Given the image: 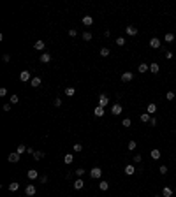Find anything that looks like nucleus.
Segmentation results:
<instances>
[{
  "label": "nucleus",
  "mask_w": 176,
  "mask_h": 197,
  "mask_svg": "<svg viewBox=\"0 0 176 197\" xmlns=\"http://www.w3.org/2000/svg\"><path fill=\"white\" fill-rule=\"evenodd\" d=\"M158 69H160V67H158V64H155V62H153V64L150 65V70H152V74H157V72H158Z\"/></svg>",
  "instance_id": "25"
},
{
  "label": "nucleus",
  "mask_w": 176,
  "mask_h": 197,
  "mask_svg": "<svg viewBox=\"0 0 176 197\" xmlns=\"http://www.w3.org/2000/svg\"><path fill=\"white\" fill-rule=\"evenodd\" d=\"M90 39H92V34H90V32H85V34H83V41H90Z\"/></svg>",
  "instance_id": "34"
},
{
  "label": "nucleus",
  "mask_w": 176,
  "mask_h": 197,
  "mask_svg": "<svg viewBox=\"0 0 176 197\" xmlns=\"http://www.w3.org/2000/svg\"><path fill=\"white\" fill-rule=\"evenodd\" d=\"M153 197H162V195H153Z\"/></svg>",
  "instance_id": "50"
},
{
  "label": "nucleus",
  "mask_w": 176,
  "mask_h": 197,
  "mask_svg": "<svg viewBox=\"0 0 176 197\" xmlns=\"http://www.w3.org/2000/svg\"><path fill=\"white\" fill-rule=\"evenodd\" d=\"M150 120H152V116L148 115V113H143V115H141V122H143V123L150 122Z\"/></svg>",
  "instance_id": "24"
},
{
  "label": "nucleus",
  "mask_w": 176,
  "mask_h": 197,
  "mask_svg": "<svg viewBox=\"0 0 176 197\" xmlns=\"http://www.w3.org/2000/svg\"><path fill=\"white\" fill-rule=\"evenodd\" d=\"M136 146H137L136 141H129V150H136Z\"/></svg>",
  "instance_id": "36"
},
{
  "label": "nucleus",
  "mask_w": 176,
  "mask_h": 197,
  "mask_svg": "<svg viewBox=\"0 0 176 197\" xmlns=\"http://www.w3.org/2000/svg\"><path fill=\"white\" fill-rule=\"evenodd\" d=\"M30 85L34 88H39L42 85V81H41V77H32V81H30Z\"/></svg>",
  "instance_id": "11"
},
{
  "label": "nucleus",
  "mask_w": 176,
  "mask_h": 197,
  "mask_svg": "<svg viewBox=\"0 0 176 197\" xmlns=\"http://www.w3.org/2000/svg\"><path fill=\"white\" fill-rule=\"evenodd\" d=\"M94 115L97 116V118H100V116H104V107H100V106H97L94 111Z\"/></svg>",
  "instance_id": "15"
},
{
  "label": "nucleus",
  "mask_w": 176,
  "mask_h": 197,
  "mask_svg": "<svg viewBox=\"0 0 176 197\" xmlns=\"http://www.w3.org/2000/svg\"><path fill=\"white\" fill-rule=\"evenodd\" d=\"M99 188H100L102 192L109 190V181H100V183H99Z\"/></svg>",
  "instance_id": "18"
},
{
  "label": "nucleus",
  "mask_w": 176,
  "mask_h": 197,
  "mask_svg": "<svg viewBox=\"0 0 176 197\" xmlns=\"http://www.w3.org/2000/svg\"><path fill=\"white\" fill-rule=\"evenodd\" d=\"M19 79H21L23 83H27V81H32V77H30V72H28V70H23V72L19 74Z\"/></svg>",
  "instance_id": "8"
},
{
  "label": "nucleus",
  "mask_w": 176,
  "mask_h": 197,
  "mask_svg": "<svg viewBox=\"0 0 176 197\" xmlns=\"http://www.w3.org/2000/svg\"><path fill=\"white\" fill-rule=\"evenodd\" d=\"M132 79H134V74H132V72H129V70L122 74V81H123V83H130Z\"/></svg>",
  "instance_id": "2"
},
{
  "label": "nucleus",
  "mask_w": 176,
  "mask_h": 197,
  "mask_svg": "<svg viewBox=\"0 0 176 197\" xmlns=\"http://www.w3.org/2000/svg\"><path fill=\"white\" fill-rule=\"evenodd\" d=\"M18 188H19V183H16V181H14V183H11V185H9V190H11V192H16Z\"/></svg>",
  "instance_id": "30"
},
{
  "label": "nucleus",
  "mask_w": 176,
  "mask_h": 197,
  "mask_svg": "<svg viewBox=\"0 0 176 197\" xmlns=\"http://www.w3.org/2000/svg\"><path fill=\"white\" fill-rule=\"evenodd\" d=\"M158 171H160V174H167V167H165V165H160Z\"/></svg>",
  "instance_id": "39"
},
{
  "label": "nucleus",
  "mask_w": 176,
  "mask_h": 197,
  "mask_svg": "<svg viewBox=\"0 0 176 197\" xmlns=\"http://www.w3.org/2000/svg\"><path fill=\"white\" fill-rule=\"evenodd\" d=\"M41 62L42 64H49V62H51V55H49V53H42L41 55Z\"/></svg>",
  "instance_id": "9"
},
{
  "label": "nucleus",
  "mask_w": 176,
  "mask_h": 197,
  "mask_svg": "<svg viewBox=\"0 0 176 197\" xmlns=\"http://www.w3.org/2000/svg\"><path fill=\"white\" fill-rule=\"evenodd\" d=\"M165 58H167V60H171V58H173V53L167 51V53H165Z\"/></svg>",
  "instance_id": "47"
},
{
  "label": "nucleus",
  "mask_w": 176,
  "mask_h": 197,
  "mask_svg": "<svg viewBox=\"0 0 176 197\" xmlns=\"http://www.w3.org/2000/svg\"><path fill=\"white\" fill-rule=\"evenodd\" d=\"M27 150H28V148H27V146H25V144H18V148H16V151H18V153H19V155H21V153H25V151H27Z\"/></svg>",
  "instance_id": "26"
},
{
  "label": "nucleus",
  "mask_w": 176,
  "mask_h": 197,
  "mask_svg": "<svg viewBox=\"0 0 176 197\" xmlns=\"http://www.w3.org/2000/svg\"><path fill=\"white\" fill-rule=\"evenodd\" d=\"M81 21H83V25H85V27H90V25L94 23V18H92V16H83Z\"/></svg>",
  "instance_id": "10"
},
{
  "label": "nucleus",
  "mask_w": 176,
  "mask_h": 197,
  "mask_svg": "<svg viewBox=\"0 0 176 197\" xmlns=\"http://www.w3.org/2000/svg\"><path fill=\"white\" fill-rule=\"evenodd\" d=\"M90 176H92L94 180H99L100 176H102V169H100V167H94V169H90Z\"/></svg>",
  "instance_id": "1"
},
{
  "label": "nucleus",
  "mask_w": 176,
  "mask_h": 197,
  "mask_svg": "<svg viewBox=\"0 0 176 197\" xmlns=\"http://www.w3.org/2000/svg\"><path fill=\"white\" fill-rule=\"evenodd\" d=\"M116 44H118V46H123V44H125V39H123V37H118V39H116Z\"/></svg>",
  "instance_id": "38"
},
{
  "label": "nucleus",
  "mask_w": 176,
  "mask_h": 197,
  "mask_svg": "<svg viewBox=\"0 0 176 197\" xmlns=\"http://www.w3.org/2000/svg\"><path fill=\"white\" fill-rule=\"evenodd\" d=\"M34 158H35V160H42V158H44V153H42V151H35Z\"/></svg>",
  "instance_id": "28"
},
{
  "label": "nucleus",
  "mask_w": 176,
  "mask_h": 197,
  "mask_svg": "<svg viewBox=\"0 0 176 197\" xmlns=\"http://www.w3.org/2000/svg\"><path fill=\"white\" fill-rule=\"evenodd\" d=\"M152 158L153 160H158V158H160V151L158 150H152Z\"/></svg>",
  "instance_id": "27"
},
{
  "label": "nucleus",
  "mask_w": 176,
  "mask_h": 197,
  "mask_svg": "<svg viewBox=\"0 0 176 197\" xmlns=\"http://www.w3.org/2000/svg\"><path fill=\"white\" fill-rule=\"evenodd\" d=\"M122 111H123L122 104H115V106H113V107H111V115L118 116V115H122Z\"/></svg>",
  "instance_id": "5"
},
{
  "label": "nucleus",
  "mask_w": 176,
  "mask_h": 197,
  "mask_svg": "<svg viewBox=\"0 0 176 197\" xmlns=\"http://www.w3.org/2000/svg\"><path fill=\"white\" fill-rule=\"evenodd\" d=\"M150 46H152L153 49H158V48L162 46V42H160V39H157V37H152V39H150Z\"/></svg>",
  "instance_id": "3"
},
{
  "label": "nucleus",
  "mask_w": 176,
  "mask_h": 197,
  "mask_svg": "<svg viewBox=\"0 0 176 197\" xmlns=\"http://www.w3.org/2000/svg\"><path fill=\"white\" fill-rule=\"evenodd\" d=\"M69 35H70V37H76V35H77V32H76L74 28H70V30H69Z\"/></svg>",
  "instance_id": "42"
},
{
  "label": "nucleus",
  "mask_w": 176,
  "mask_h": 197,
  "mask_svg": "<svg viewBox=\"0 0 176 197\" xmlns=\"http://www.w3.org/2000/svg\"><path fill=\"white\" fill-rule=\"evenodd\" d=\"M64 162L67 164V165H69V164H72V162H74V157L67 153V155H64Z\"/></svg>",
  "instance_id": "20"
},
{
  "label": "nucleus",
  "mask_w": 176,
  "mask_h": 197,
  "mask_svg": "<svg viewBox=\"0 0 176 197\" xmlns=\"http://www.w3.org/2000/svg\"><path fill=\"white\" fill-rule=\"evenodd\" d=\"M134 173H136V167L132 165V164L125 165V174H129V176H130V174H134Z\"/></svg>",
  "instance_id": "16"
},
{
  "label": "nucleus",
  "mask_w": 176,
  "mask_h": 197,
  "mask_svg": "<svg viewBox=\"0 0 176 197\" xmlns=\"http://www.w3.org/2000/svg\"><path fill=\"white\" fill-rule=\"evenodd\" d=\"M83 186H85V183H83V180H81V178L74 181V188H76V190H81Z\"/></svg>",
  "instance_id": "19"
},
{
  "label": "nucleus",
  "mask_w": 176,
  "mask_h": 197,
  "mask_svg": "<svg viewBox=\"0 0 176 197\" xmlns=\"http://www.w3.org/2000/svg\"><path fill=\"white\" fill-rule=\"evenodd\" d=\"M19 102V97L18 95H11V104H18Z\"/></svg>",
  "instance_id": "33"
},
{
  "label": "nucleus",
  "mask_w": 176,
  "mask_h": 197,
  "mask_svg": "<svg viewBox=\"0 0 176 197\" xmlns=\"http://www.w3.org/2000/svg\"><path fill=\"white\" fill-rule=\"evenodd\" d=\"M125 32H127L129 35H137V28H136V27H132V25H130V27H127V28H125Z\"/></svg>",
  "instance_id": "17"
},
{
  "label": "nucleus",
  "mask_w": 176,
  "mask_h": 197,
  "mask_svg": "<svg viewBox=\"0 0 176 197\" xmlns=\"http://www.w3.org/2000/svg\"><path fill=\"white\" fill-rule=\"evenodd\" d=\"M148 70H150V65H146V64H139V67H137V72H141V74H144Z\"/></svg>",
  "instance_id": "13"
},
{
  "label": "nucleus",
  "mask_w": 176,
  "mask_h": 197,
  "mask_svg": "<svg viewBox=\"0 0 176 197\" xmlns=\"http://www.w3.org/2000/svg\"><path fill=\"white\" fill-rule=\"evenodd\" d=\"M107 104H109V98H107L106 93H102V95L99 97V106H100V107H106Z\"/></svg>",
  "instance_id": "4"
},
{
  "label": "nucleus",
  "mask_w": 176,
  "mask_h": 197,
  "mask_svg": "<svg viewBox=\"0 0 176 197\" xmlns=\"http://www.w3.org/2000/svg\"><path fill=\"white\" fill-rule=\"evenodd\" d=\"M74 93H76V90H74L72 86H67V88H65V95H67V97H72Z\"/></svg>",
  "instance_id": "22"
},
{
  "label": "nucleus",
  "mask_w": 176,
  "mask_h": 197,
  "mask_svg": "<svg viewBox=\"0 0 176 197\" xmlns=\"http://www.w3.org/2000/svg\"><path fill=\"white\" fill-rule=\"evenodd\" d=\"M2 60H4V62H6V64H7V62L11 60V56H9V55H4V56H2Z\"/></svg>",
  "instance_id": "45"
},
{
  "label": "nucleus",
  "mask_w": 176,
  "mask_h": 197,
  "mask_svg": "<svg viewBox=\"0 0 176 197\" xmlns=\"http://www.w3.org/2000/svg\"><path fill=\"white\" fill-rule=\"evenodd\" d=\"M155 111H157V106L153 104V102H152V104H148V107H146V113H148V115H152V113H155Z\"/></svg>",
  "instance_id": "21"
},
{
  "label": "nucleus",
  "mask_w": 176,
  "mask_h": 197,
  "mask_svg": "<svg viewBox=\"0 0 176 197\" xmlns=\"http://www.w3.org/2000/svg\"><path fill=\"white\" fill-rule=\"evenodd\" d=\"M19 157H21V155H19V153H18V151H14V153H11V155L7 157V160H9V162H12V164H14V162H19Z\"/></svg>",
  "instance_id": "7"
},
{
  "label": "nucleus",
  "mask_w": 176,
  "mask_h": 197,
  "mask_svg": "<svg viewBox=\"0 0 176 197\" xmlns=\"http://www.w3.org/2000/svg\"><path fill=\"white\" fill-rule=\"evenodd\" d=\"M141 158H143L141 155H134V158H132V160H134V164H139V162H141Z\"/></svg>",
  "instance_id": "40"
},
{
  "label": "nucleus",
  "mask_w": 176,
  "mask_h": 197,
  "mask_svg": "<svg viewBox=\"0 0 176 197\" xmlns=\"http://www.w3.org/2000/svg\"><path fill=\"white\" fill-rule=\"evenodd\" d=\"M100 56H109V48H102L100 49Z\"/></svg>",
  "instance_id": "31"
},
{
  "label": "nucleus",
  "mask_w": 176,
  "mask_h": 197,
  "mask_svg": "<svg viewBox=\"0 0 176 197\" xmlns=\"http://www.w3.org/2000/svg\"><path fill=\"white\" fill-rule=\"evenodd\" d=\"M165 98H167V100H174V92H167Z\"/></svg>",
  "instance_id": "35"
},
{
  "label": "nucleus",
  "mask_w": 176,
  "mask_h": 197,
  "mask_svg": "<svg viewBox=\"0 0 176 197\" xmlns=\"http://www.w3.org/2000/svg\"><path fill=\"white\" fill-rule=\"evenodd\" d=\"M130 123H132V122H130L129 118H123V122H122V127H130Z\"/></svg>",
  "instance_id": "32"
},
{
  "label": "nucleus",
  "mask_w": 176,
  "mask_h": 197,
  "mask_svg": "<svg viewBox=\"0 0 176 197\" xmlns=\"http://www.w3.org/2000/svg\"><path fill=\"white\" fill-rule=\"evenodd\" d=\"M150 123H152V127H155V125H157V118H152V120H150Z\"/></svg>",
  "instance_id": "46"
},
{
  "label": "nucleus",
  "mask_w": 176,
  "mask_h": 197,
  "mask_svg": "<svg viewBox=\"0 0 176 197\" xmlns=\"http://www.w3.org/2000/svg\"><path fill=\"white\" fill-rule=\"evenodd\" d=\"M11 109V104H4V111H9Z\"/></svg>",
  "instance_id": "49"
},
{
  "label": "nucleus",
  "mask_w": 176,
  "mask_h": 197,
  "mask_svg": "<svg viewBox=\"0 0 176 197\" xmlns=\"http://www.w3.org/2000/svg\"><path fill=\"white\" fill-rule=\"evenodd\" d=\"M164 41H165V42H173V41H174V35L171 34V32H169V34H165V37H164Z\"/></svg>",
  "instance_id": "29"
},
{
  "label": "nucleus",
  "mask_w": 176,
  "mask_h": 197,
  "mask_svg": "<svg viewBox=\"0 0 176 197\" xmlns=\"http://www.w3.org/2000/svg\"><path fill=\"white\" fill-rule=\"evenodd\" d=\"M35 192H37V190H35V186H34V185H27V186H25V194H27L28 197L35 195Z\"/></svg>",
  "instance_id": "6"
},
{
  "label": "nucleus",
  "mask_w": 176,
  "mask_h": 197,
  "mask_svg": "<svg viewBox=\"0 0 176 197\" xmlns=\"http://www.w3.org/2000/svg\"><path fill=\"white\" fill-rule=\"evenodd\" d=\"M44 46H46V44H44L42 41H37V42L34 44V48L37 49V51H41V49H44Z\"/></svg>",
  "instance_id": "23"
},
{
  "label": "nucleus",
  "mask_w": 176,
  "mask_h": 197,
  "mask_svg": "<svg viewBox=\"0 0 176 197\" xmlns=\"http://www.w3.org/2000/svg\"><path fill=\"white\" fill-rule=\"evenodd\" d=\"M76 174L79 176V178H81L83 174H85V169H81V167H79V169H76Z\"/></svg>",
  "instance_id": "41"
},
{
  "label": "nucleus",
  "mask_w": 176,
  "mask_h": 197,
  "mask_svg": "<svg viewBox=\"0 0 176 197\" xmlns=\"http://www.w3.org/2000/svg\"><path fill=\"white\" fill-rule=\"evenodd\" d=\"M55 106L60 107V106H62V98H55Z\"/></svg>",
  "instance_id": "44"
},
{
  "label": "nucleus",
  "mask_w": 176,
  "mask_h": 197,
  "mask_svg": "<svg viewBox=\"0 0 176 197\" xmlns=\"http://www.w3.org/2000/svg\"><path fill=\"white\" fill-rule=\"evenodd\" d=\"M7 95V90L6 88H0V97H6Z\"/></svg>",
  "instance_id": "43"
},
{
  "label": "nucleus",
  "mask_w": 176,
  "mask_h": 197,
  "mask_svg": "<svg viewBox=\"0 0 176 197\" xmlns=\"http://www.w3.org/2000/svg\"><path fill=\"white\" fill-rule=\"evenodd\" d=\"M83 150V144L81 143H76V144H74V151H81Z\"/></svg>",
  "instance_id": "37"
},
{
  "label": "nucleus",
  "mask_w": 176,
  "mask_h": 197,
  "mask_svg": "<svg viewBox=\"0 0 176 197\" xmlns=\"http://www.w3.org/2000/svg\"><path fill=\"white\" fill-rule=\"evenodd\" d=\"M162 195L164 197H171L173 195V188H171V186H164V188H162Z\"/></svg>",
  "instance_id": "14"
},
{
  "label": "nucleus",
  "mask_w": 176,
  "mask_h": 197,
  "mask_svg": "<svg viewBox=\"0 0 176 197\" xmlns=\"http://www.w3.org/2000/svg\"><path fill=\"white\" fill-rule=\"evenodd\" d=\"M27 176H28V180H35V178H39V173L35 169H30L28 173H27Z\"/></svg>",
  "instance_id": "12"
},
{
  "label": "nucleus",
  "mask_w": 176,
  "mask_h": 197,
  "mask_svg": "<svg viewBox=\"0 0 176 197\" xmlns=\"http://www.w3.org/2000/svg\"><path fill=\"white\" fill-rule=\"evenodd\" d=\"M39 180H41V183H46V181H48V176H41Z\"/></svg>",
  "instance_id": "48"
}]
</instances>
